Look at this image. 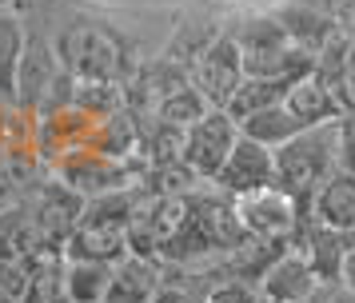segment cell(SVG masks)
<instances>
[{
	"mask_svg": "<svg viewBox=\"0 0 355 303\" xmlns=\"http://www.w3.org/2000/svg\"><path fill=\"white\" fill-rule=\"evenodd\" d=\"M232 32V40L240 44L243 56V76H268V80H300L315 72V56L307 48L291 44V36L284 24L275 20V12L248 16Z\"/></svg>",
	"mask_w": 355,
	"mask_h": 303,
	"instance_id": "1",
	"label": "cell"
},
{
	"mask_svg": "<svg viewBox=\"0 0 355 303\" xmlns=\"http://www.w3.org/2000/svg\"><path fill=\"white\" fill-rule=\"evenodd\" d=\"M272 156H275V188L288 191L307 216L311 191L320 188L331 172H339L336 168V120L331 124L304 128L300 136L279 144Z\"/></svg>",
	"mask_w": 355,
	"mask_h": 303,
	"instance_id": "2",
	"label": "cell"
},
{
	"mask_svg": "<svg viewBox=\"0 0 355 303\" xmlns=\"http://www.w3.org/2000/svg\"><path fill=\"white\" fill-rule=\"evenodd\" d=\"M56 60L72 80H108L124 72V44L116 40V32L96 20H72L68 28H60V40L52 44Z\"/></svg>",
	"mask_w": 355,
	"mask_h": 303,
	"instance_id": "3",
	"label": "cell"
},
{
	"mask_svg": "<svg viewBox=\"0 0 355 303\" xmlns=\"http://www.w3.org/2000/svg\"><path fill=\"white\" fill-rule=\"evenodd\" d=\"M240 140V128L227 116L224 108H208L192 128H184V144H180V164L200 180V184H211L216 172L224 168L232 144Z\"/></svg>",
	"mask_w": 355,
	"mask_h": 303,
	"instance_id": "4",
	"label": "cell"
},
{
	"mask_svg": "<svg viewBox=\"0 0 355 303\" xmlns=\"http://www.w3.org/2000/svg\"><path fill=\"white\" fill-rule=\"evenodd\" d=\"M188 84L204 96L208 108H227L232 92L243 84V56L227 28L188 64Z\"/></svg>",
	"mask_w": 355,
	"mask_h": 303,
	"instance_id": "5",
	"label": "cell"
},
{
	"mask_svg": "<svg viewBox=\"0 0 355 303\" xmlns=\"http://www.w3.org/2000/svg\"><path fill=\"white\" fill-rule=\"evenodd\" d=\"M232 207H236V220H240L243 236L252 239H291L300 220H304V207L275 184L248 191V196H236Z\"/></svg>",
	"mask_w": 355,
	"mask_h": 303,
	"instance_id": "6",
	"label": "cell"
},
{
	"mask_svg": "<svg viewBox=\"0 0 355 303\" xmlns=\"http://www.w3.org/2000/svg\"><path fill=\"white\" fill-rule=\"evenodd\" d=\"M268 184H275L272 148H263V144H256V140H243V136L232 144L224 168H220L216 180H211V188L224 191L227 200L248 196V191H256V188H268Z\"/></svg>",
	"mask_w": 355,
	"mask_h": 303,
	"instance_id": "7",
	"label": "cell"
},
{
	"mask_svg": "<svg viewBox=\"0 0 355 303\" xmlns=\"http://www.w3.org/2000/svg\"><path fill=\"white\" fill-rule=\"evenodd\" d=\"M60 180H64L68 191L92 200V196H104V191L132 188V168L128 159L104 156V152H72L60 164Z\"/></svg>",
	"mask_w": 355,
	"mask_h": 303,
	"instance_id": "8",
	"label": "cell"
},
{
	"mask_svg": "<svg viewBox=\"0 0 355 303\" xmlns=\"http://www.w3.org/2000/svg\"><path fill=\"white\" fill-rule=\"evenodd\" d=\"M60 255L64 259H92V263H120L128 255V227L80 216L76 227L68 232Z\"/></svg>",
	"mask_w": 355,
	"mask_h": 303,
	"instance_id": "9",
	"label": "cell"
},
{
	"mask_svg": "<svg viewBox=\"0 0 355 303\" xmlns=\"http://www.w3.org/2000/svg\"><path fill=\"white\" fill-rule=\"evenodd\" d=\"M291 248L307 259V268L315 271V279L323 287L339 284V268H343V255H347V236L343 232H331V227H320L304 216L295 236H291Z\"/></svg>",
	"mask_w": 355,
	"mask_h": 303,
	"instance_id": "10",
	"label": "cell"
},
{
	"mask_svg": "<svg viewBox=\"0 0 355 303\" xmlns=\"http://www.w3.org/2000/svg\"><path fill=\"white\" fill-rule=\"evenodd\" d=\"M320 287L323 284L315 279V271L307 268V259L295 248H288L279 259H272V268L256 279V291L263 303H300L307 295H315Z\"/></svg>",
	"mask_w": 355,
	"mask_h": 303,
	"instance_id": "11",
	"label": "cell"
},
{
	"mask_svg": "<svg viewBox=\"0 0 355 303\" xmlns=\"http://www.w3.org/2000/svg\"><path fill=\"white\" fill-rule=\"evenodd\" d=\"M307 220L331 227V232H352L355 227V175L352 172H331L307 200Z\"/></svg>",
	"mask_w": 355,
	"mask_h": 303,
	"instance_id": "12",
	"label": "cell"
},
{
	"mask_svg": "<svg viewBox=\"0 0 355 303\" xmlns=\"http://www.w3.org/2000/svg\"><path fill=\"white\" fill-rule=\"evenodd\" d=\"M164 284V263L148 255H124L112 263V279L100 303H152V295Z\"/></svg>",
	"mask_w": 355,
	"mask_h": 303,
	"instance_id": "13",
	"label": "cell"
},
{
	"mask_svg": "<svg viewBox=\"0 0 355 303\" xmlns=\"http://www.w3.org/2000/svg\"><path fill=\"white\" fill-rule=\"evenodd\" d=\"M284 108L300 120L304 128H315V124H331V120H339L343 116V104H339V96L323 84L315 72L311 76H300L295 84L288 88V96H284Z\"/></svg>",
	"mask_w": 355,
	"mask_h": 303,
	"instance_id": "14",
	"label": "cell"
},
{
	"mask_svg": "<svg viewBox=\"0 0 355 303\" xmlns=\"http://www.w3.org/2000/svg\"><path fill=\"white\" fill-rule=\"evenodd\" d=\"M60 263L64 255L60 252H36L33 259H24V291L17 295V303H72L64 291V279H60Z\"/></svg>",
	"mask_w": 355,
	"mask_h": 303,
	"instance_id": "15",
	"label": "cell"
},
{
	"mask_svg": "<svg viewBox=\"0 0 355 303\" xmlns=\"http://www.w3.org/2000/svg\"><path fill=\"white\" fill-rule=\"evenodd\" d=\"M36 252H44L36 220L28 207H4L0 211V263H24Z\"/></svg>",
	"mask_w": 355,
	"mask_h": 303,
	"instance_id": "16",
	"label": "cell"
},
{
	"mask_svg": "<svg viewBox=\"0 0 355 303\" xmlns=\"http://www.w3.org/2000/svg\"><path fill=\"white\" fill-rule=\"evenodd\" d=\"M236 128H240L243 140H256V144H263V148H272V152L279 148V144H288L291 136H300V132H304V124L284 108V100H279V104H268V108H259V112H252V116H243Z\"/></svg>",
	"mask_w": 355,
	"mask_h": 303,
	"instance_id": "17",
	"label": "cell"
},
{
	"mask_svg": "<svg viewBox=\"0 0 355 303\" xmlns=\"http://www.w3.org/2000/svg\"><path fill=\"white\" fill-rule=\"evenodd\" d=\"M28 44V28L12 8L0 4V100H17V72Z\"/></svg>",
	"mask_w": 355,
	"mask_h": 303,
	"instance_id": "18",
	"label": "cell"
},
{
	"mask_svg": "<svg viewBox=\"0 0 355 303\" xmlns=\"http://www.w3.org/2000/svg\"><path fill=\"white\" fill-rule=\"evenodd\" d=\"M60 279L72 303H100L112 279V263H92V259H64Z\"/></svg>",
	"mask_w": 355,
	"mask_h": 303,
	"instance_id": "19",
	"label": "cell"
},
{
	"mask_svg": "<svg viewBox=\"0 0 355 303\" xmlns=\"http://www.w3.org/2000/svg\"><path fill=\"white\" fill-rule=\"evenodd\" d=\"M295 84V80H268V76H243V84L232 92V100H227V116L240 124L243 116H252V112L268 108V104H279L284 96H288V88Z\"/></svg>",
	"mask_w": 355,
	"mask_h": 303,
	"instance_id": "20",
	"label": "cell"
},
{
	"mask_svg": "<svg viewBox=\"0 0 355 303\" xmlns=\"http://www.w3.org/2000/svg\"><path fill=\"white\" fill-rule=\"evenodd\" d=\"M208 112V104H204V96L196 92L192 84H180V88H172V92H164L156 104H152V120H160V124H172V128H192L200 116Z\"/></svg>",
	"mask_w": 355,
	"mask_h": 303,
	"instance_id": "21",
	"label": "cell"
},
{
	"mask_svg": "<svg viewBox=\"0 0 355 303\" xmlns=\"http://www.w3.org/2000/svg\"><path fill=\"white\" fill-rule=\"evenodd\" d=\"M204 303H263V300H259L256 284L224 275V279H216V284L204 291Z\"/></svg>",
	"mask_w": 355,
	"mask_h": 303,
	"instance_id": "22",
	"label": "cell"
},
{
	"mask_svg": "<svg viewBox=\"0 0 355 303\" xmlns=\"http://www.w3.org/2000/svg\"><path fill=\"white\" fill-rule=\"evenodd\" d=\"M336 168L355 175V112H343L336 120Z\"/></svg>",
	"mask_w": 355,
	"mask_h": 303,
	"instance_id": "23",
	"label": "cell"
},
{
	"mask_svg": "<svg viewBox=\"0 0 355 303\" xmlns=\"http://www.w3.org/2000/svg\"><path fill=\"white\" fill-rule=\"evenodd\" d=\"M152 303H204L196 291H188L184 284H176V279H164L160 291L152 295Z\"/></svg>",
	"mask_w": 355,
	"mask_h": 303,
	"instance_id": "24",
	"label": "cell"
},
{
	"mask_svg": "<svg viewBox=\"0 0 355 303\" xmlns=\"http://www.w3.org/2000/svg\"><path fill=\"white\" fill-rule=\"evenodd\" d=\"M339 284L352 287V291H355V248H347V255H343V268H339Z\"/></svg>",
	"mask_w": 355,
	"mask_h": 303,
	"instance_id": "25",
	"label": "cell"
},
{
	"mask_svg": "<svg viewBox=\"0 0 355 303\" xmlns=\"http://www.w3.org/2000/svg\"><path fill=\"white\" fill-rule=\"evenodd\" d=\"M343 100H347V112H355V56L347 64V76H343Z\"/></svg>",
	"mask_w": 355,
	"mask_h": 303,
	"instance_id": "26",
	"label": "cell"
},
{
	"mask_svg": "<svg viewBox=\"0 0 355 303\" xmlns=\"http://www.w3.org/2000/svg\"><path fill=\"white\" fill-rule=\"evenodd\" d=\"M327 303H355V291L352 287H343V284L327 287Z\"/></svg>",
	"mask_w": 355,
	"mask_h": 303,
	"instance_id": "27",
	"label": "cell"
},
{
	"mask_svg": "<svg viewBox=\"0 0 355 303\" xmlns=\"http://www.w3.org/2000/svg\"><path fill=\"white\" fill-rule=\"evenodd\" d=\"M300 303H327V287H320L315 295H307V300H300Z\"/></svg>",
	"mask_w": 355,
	"mask_h": 303,
	"instance_id": "28",
	"label": "cell"
},
{
	"mask_svg": "<svg viewBox=\"0 0 355 303\" xmlns=\"http://www.w3.org/2000/svg\"><path fill=\"white\" fill-rule=\"evenodd\" d=\"M0 303H17V295H8V291H0Z\"/></svg>",
	"mask_w": 355,
	"mask_h": 303,
	"instance_id": "29",
	"label": "cell"
},
{
	"mask_svg": "<svg viewBox=\"0 0 355 303\" xmlns=\"http://www.w3.org/2000/svg\"><path fill=\"white\" fill-rule=\"evenodd\" d=\"M347 248H355V227H352V232H347Z\"/></svg>",
	"mask_w": 355,
	"mask_h": 303,
	"instance_id": "30",
	"label": "cell"
},
{
	"mask_svg": "<svg viewBox=\"0 0 355 303\" xmlns=\"http://www.w3.org/2000/svg\"><path fill=\"white\" fill-rule=\"evenodd\" d=\"M347 28H352V32H355V12H352V24H347Z\"/></svg>",
	"mask_w": 355,
	"mask_h": 303,
	"instance_id": "31",
	"label": "cell"
},
{
	"mask_svg": "<svg viewBox=\"0 0 355 303\" xmlns=\"http://www.w3.org/2000/svg\"><path fill=\"white\" fill-rule=\"evenodd\" d=\"M352 56H355V44H352Z\"/></svg>",
	"mask_w": 355,
	"mask_h": 303,
	"instance_id": "32",
	"label": "cell"
},
{
	"mask_svg": "<svg viewBox=\"0 0 355 303\" xmlns=\"http://www.w3.org/2000/svg\"><path fill=\"white\" fill-rule=\"evenodd\" d=\"M0 4H8V0H0Z\"/></svg>",
	"mask_w": 355,
	"mask_h": 303,
	"instance_id": "33",
	"label": "cell"
}]
</instances>
